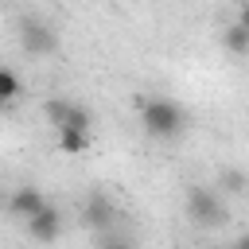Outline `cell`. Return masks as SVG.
<instances>
[{
    "instance_id": "obj_1",
    "label": "cell",
    "mask_w": 249,
    "mask_h": 249,
    "mask_svg": "<svg viewBox=\"0 0 249 249\" xmlns=\"http://www.w3.org/2000/svg\"><path fill=\"white\" fill-rule=\"evenodd\" d=\"M140 124H144V132L156 136V140H175V136L191 124V117H187V109H183L179 101H171V97H144V101H140Z\"/></svg>"
},
{
    "instance_id": "obj_2",
    "label": "cell",
    "mask_w": 249,
    "mask_h": 249,
    "mask_svg": "<svg viewBox=\"0 0 249 249\" xmlns=\"http://www.w3.org/2000/svg\"><path fill=\"white\" fill-rule=\"evenodd\" d=\"M43 113H47V121L62 132V128H82V132H89L93 128V113L82 105V101H74V97H51L47 105H43Z\"/></svg>"
},
{
    "instance_id": "obj_3",
    "label": "cell",
    "mask_w": 249,
    "mask_h": 249,
    "mask_svg": "<svg viewBox=\"0 0 249 249\" xmlns=\"http://www.w3.org/2000/svg\"><path fill=\"white\" fill-rule=\"evenodd\" d=\"M187 214L195 218V226L214 230V226L226 222V202H222L210 187H191V191H187Z\"/></svg>"
},
{
    "instance_id": "obj_4",
    "label": "cell",
    "mask_w": 249,
    "mask_h": 249,
    "mask_svg": "<svg viewBox=\"0 0 249 249\" xmlns=\"http://www.w3.org/2000/svg\"><path fill=\"white\" fill-rule=\"evenodd\" d=\"M19 47H23L27 54L43 58V54H54V51H58V35H54L43 19H23V23H19Z\"/></svg>"
},
{
    "instance_id": "obj_5",
    "label": "cell",
    "mask_w": 249,
    "mask_h": 249,
    "mask_svg": "<svg viewBox=\"0 0 249 249\" xmlns=\"http://www.w3.org/2000/svg\"><path fill=\"white\" fill-rule=\"evenodd\" d=\"M23 222H27V233H31L35 241H54V237L62 233V214H58L51 202H47L43 210H35L31 218H23Z\"/></svg>"
},
{
    "instance_id": "obj_6",
    "label": "cell",
    "mask_w": 249,
    "mask_h": 249,
    "mask_svg": "<svg viewBox=\"0 0 249 249\" xmlns=\"http://www.w3.org/2000/svg\"><path fill=\"white\" fill-rule=\"evenodd\" d=\"M117 218V210H113V202L101 195V191H93L89 198H86V206H82V222L89 226V230H105L109 222Z\"/></svg>"
},
{
    "instance_id": "obj_7",
    "label": "cell",
    "mask_w": 249,
    "mask_h": 249,
    "mask_svg": "<svg viewBox=\"0 0 249 249\" xmlns=\"http://www.w3.org/2000/svg\"><path fill=\"white\" fill-rule=\"evenodd\" d=\"M8 206H12V214H19V218H31L35 210H43L47 206V198H43V191L39 187H16L12 191V198H8Z\"/></svg>"
},
{
    "instance_id": "obj_8",
    "label": "cell",
    "mask_w": 249,
    "mask_h": 249,
    "mask_svg": "<svg viewBox=\"0 0 249 249\" xmlns=\"http://www.w3.org/2000/svg\"><path fill=\"white\" fill-rule=\"evenodd\" d=\"M89 144H93V136L82 132V128H62L58 132V152L62 156H82V152H89Z\"/></svg>"
},
{
    "instance_id": "obj_9",
    "label": "cell",
    "mask_w": 249,
    "mask_h": 249,
    "mask_svg": "<svg viewBox=\"0 0 249 249\" xmlns=\"http://www.w3.org/2000/svg\"><path fill=\"white\" fill-rule=\"evenodd\" d=\"M222 43H226L230 54H249V31H245L241 23H230V27L222 31Z\"/></svg>"
},
{
    "instance_id": "obj_10",
    "label": "cell",
    "mask_w": 249,
    "mask_h": 249,
    "mask_svg": "<svg viewBox=\"0 0 249 249\" xmlns=\"http://www.w3.org/2000/svg\"><path fill=\"white\" fill-rule=\"evenodd\" d=\"M19 93H23V86H19V74H16V70H8V66H0V105L16 101Z\"/></svg>"
},
{
    "instance_id": "obj_11",
    "label": "cell",
    "mask_w": 249,
    "mask_h": 249,
    "mask_svg": "<svg viewBox=\"0 0 249 249\" xmlns=\"http://www.w3.org/2000/svg\"><path fill=\"white\" fill-rule=\"evenodd\" d=\"M222 183H226V191H233V195L245 191V175H241V171H222Z\"/></svg>"
},
{
    "instance_id": "obj_12",
    "label": "cell",
    "mask_w": 249,
    "mask_h": 249,
    "mask_svg": "<svg viewBox=\"0 0 249 249\" xmlns=\"http://www.w3.org/2000/svg\"><path fill=\"white\" fill-rule=\"evenodd\" d=\"M101 249H132V241H128V237H109Z\"/></svg>"
},
{
    "instance_id": "obj_13",
    "label": "cell",
    "mask_w": 249,
    "mask_h": 249,
    "mask_svg": "<svg viewBox=\"0 0 249 249\" xmlns=\"http://www.w3.org/2000/svg\"><path fill=\"white\" fill-rule=\"evenodd\" d=\"M237 23H241V27L249 31V4H241V16H237Z\"/></svg>"
},
{
    "instance_id": "obj_14",
    "label": "cell",
    "mask_w": 249,
    "mask_h": 249,
    "mask_svg": "<svg viewBox=\"0 0 249 249\" xmlns=\"http://www.w3.org/2000/svg\"><path fill=\"white\" fill-rule=\"evenodd\" d=\"M233 249H249V233H241V237H237V245H233Z\"/></svg>"
}]
</instances>
